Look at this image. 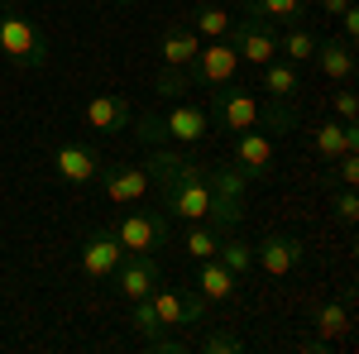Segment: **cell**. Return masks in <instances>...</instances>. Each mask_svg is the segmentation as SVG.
Returning a JSON list of instances; mask_svg holds the SVG:
<instances>
[{
	"label": "cell",
	"instance_id": "6da1fadb",
	"mask_svg": "<svg viewBox=\"0 0 359 354\" xmlns=\"http://www.w3.org/2000/svg\"><path fill=\"white\" fill-rule=\"evenodd\" d=\"M135 311H130V330H135L139 340H154V335H163V330H182V326H196V321H206V311H211V301L201 297H187V292H172V287H154L149 297L130 301Z\"/></svg>",
	"mask_w": 359,
	"mask_h": 354
},
{
	"label": "cell",
	"instance_id": "7a4b0ae2",
	"mask_svg": "<svg viewBox=\"0 0 359 354\" xmlns=\"http://www.w3.org/2000/svg\"><path fill=\"white\" fill-rule=\"evenodd\" d=\"M0 53L10 67H25V72H39L48 62V39L43 29L29 20L15 0H0Z\"/></svg>",
	"mask_w": 359,
	"mask_h": 354
},
{
	"label": "cell",
	"instance_id": "3957f363",
	"mask_svg": "<svg viewBox=\"0 0 359 354\" xmlns=\"http://www.w3.org/2000/svg\"><path fill=\"white\" fill-rule=\"evenodd\" d=\"M211 130L221 135H245V130H264V101H254V86H211Z\"/></svg>",
	"mask_w": 359,
	"mask_h": 354
},
{
	"label": "cell",
	"instance_id": "277c9868",
	"mask_svg": "<svg viewBox=\"0 0 359 354\" xmlns=\"http://www.w3.org/2000/svg\"><path fill=\"white\" fill-rule=\"evenodd\" d=\"M115 240L125 254H158L172 245V216L168 211H130L115 220Z\"/></svg>",
	"mask_w": 359,
	"mask_h": 354
},
{
	"label": "cell",
	"instance_id": "5b68a950",
	"mask_svg": "<svg viewBox=\"0 0 359 354\" xmlns=\"http://www.w3.org/2000/svg\"><path fill=\"white\" fill-rule=\"evenodd\" d=\"M235 72H240V53H235V43H230V39H206V43H201V53H196V62L187 67L192 91H211V86L235 82Z\"/></svg>",
	"mask_w": 359,
	"mask_h": 354
},
{
	"label": "cell",
	"instance_id": "8992f818",
	"mask_svg": "<svg viewBox=\"0 0 359 354\" xmlns=\"http://www.w3.org/2000/svg\"><path fill=\"white\" fill-rule=\"evenodd\" d=\"M278 25H269V20H259V15H240L235 25H230V43H235V53H240V62H249V67H264V62H273L278 57Z\"/></svg>",
	"mask_w": 359,
	"mask_h": 354
},
{
	"label": "cell",
	"instance_id": "52a82bcc",
	"mask_svg": "<svg viewBox=\"0 0 359 354\" xmlns=\"http://www.w3.org/2000/svg\"><path fill=\"white\" fill-rule=\"evenodd\" d=\"M111 278H115V287H120V297H125V301H139V297H149V292L163 282V268H158L154 254H125L120 268H115Z\"/></svg>",
	"mask_w": 359,
	"mask_h": 354
},
{
	"label": "cell",
	"instance_id": "ba28073f",
	"mask_svg": "<svg viewBox=\"0 0 359 354\" xmlns=\"http://www.w3.org/2000/svg\"><path fill=\"white\" fill-rule=\"evenodd\" d=\"M302 259H306V249H302L297 235H264V240L254 245V264L269 273V278H287Z\"/></svg>",
	"mask_w": 359,
	"mask_h": 354
},
{
	"label": "cell",
	"instance_id": "9c48e42d",
	"mask_svg": "<svg viewBox=\"0 0 359 354\" xmlns=\"http://www.w3.org/2000/svg\"><path fill=\"white\" fill-rule=\"evenodd\" d=\"M120 259H125V245L115 240V225H101V230L82 245V273L96 278V282H106V278L120 268Z\"/></svg>",
	"mask_w": 359,
	"mask_h": 354
},
{
	"label": "cell",
	"instance_id": "30bf717a",
	"mask_svg": "<svg viewBox=\"0 0 359 354\" xmlns=\"http://www.w3.org/2000/svg\"><path fill=\"white\" fill-rule=\"evenodd\" d=\"M235 168L245 172L249 182H264L273 172V139L269 130H245L235 135Z\"/></svg>",
	"mask_w": 359,
	"mask_h": 354
},
{
	"label": "cell",
	"instance_id": "8fae6325",
	"mask_svg": "<svg viewBox=\"0 0 359 354\" xmlns=\"http://www.w3.org/2000/svg\"><path fill=\"white\" fill-rule=\"evenodd\" d=\"M130 120H135V101H130V96L101 91V96L86 101V125H91L96 135H120V130H130Z\"/></svg>",
	"mask_w": 359,
	"mask_h": 354
},
{
	"label": "cell",
	"instance_id": "7c38bea8",
	"mask_svg": "<svg viewBox=\"0 0 359 354\" xmlns=\"http://www.w3.org/2000/svg\"><path fill=\"white\" fill-rule=\"evenodd\" d=\"M163 135L172 139V144H182V149H192V144H201V139L211 135V115H206V106L177 101V106L163 115Z\"/></svg>",
	"mask_w": 359,
	"mask_h": 354
},
{
	"label": "cell",
	"instance_id": "4fadbf2b",
	"mask_svg": "<svg viewBox=\"0 0 359 354\" xmlns=\"http://www.w3.org/2000/svg\"><path fill=\"white\" fill-rule=\"evenodd\" d=\"M53 168H57L62 182H77V187H82V182H96L106 163H101V154H96L91 144H57L53 149Z\"/></svg>",
	"mask_w": 359,
	"mask_h": 354
},
{
	"label": "cell",
	"instance_id": "5bb4252c",
	"mask_svg": "<svg viewBox=\"0 0 359 354\" xmlns=\"http://www.w3.org/2000/svg\"><path fill=\"white\" fill-rule=\"evenodd\" d=\"M201 34H196L187 20H177V25L163 29V39H158V53H163V67H192L196 53H201Z\"/></svg>",
	"mask_w": 359,
	"mask_h": 354
},
{
	"label": "cell",
	"instance_id": "9a60e30c",
	"mask_svg": "<svg viewBox=\"0 0 359 354\" xmlns=\"http://www.w3.org/2000/svg\"><path fill=\"white\" fill-rule=\"evenodd\" d=\"M96 182L106 187L111 206H135L139 196L149 191V172H144V168H101Z\"/></svg>",
	"mask_w": 359,
	"mask_h": 354
},
{
	"label": "cell",
	"instance_id": "2e32d148",
	"mask_svg": "<svg viewBox=\"0 0 359 354\" xmlns=\"http://www.w3.org/2000/svg\"><path fill=\"white\" fill-rule=\"evenodd\" d=\"M259 91H269V101H292V96L302 91V72H297V62H287V57L264 62V67H259Z\"/></svg>",
	"mask_w": 359,
	"mask_h": 354
},
{
	"label": "cell",
	"instance_id": "e0dca14e",
	"mask_svg": "<svg viewBox=\"0 0 359 354\" xmlns=\"http://www.w3.org/2000/svg\"><path fill=\"white\" fill-rule=\"evenodd\" d=\"M331 82H350L355 77V43L345 39H316V57H311Z\"/></svg>",
	"mask_w": 359,
	"mask_h": 354
},
{
	"label": "cell",
	"instance_id": "ac0fdd59",
	"mask_svg": "<svg viewBox=\"0 0 359 354\" xmlns=\"http://www.w3.org/2000/svg\"><path fill=\"white\" fill-rule=\"evenodd\" d=\"M196 292L216 306V301H230L235 292H240V278L225 268L221 259H201V268H196Z\"/></svg>",
	"mask_w": 359,
	"mask_h": 354
},
{
	"label": "cell",
	"instance_id": "d6986e66",
	"mask_svg": "<svg viewBox=\"0 0 359 354\" xmlns=\"http://www.w3.org/2000/svg\"><path fill=\"white\" fill-rule=\"evenodd\" d=\"M359 125H340V120H326L321 130H311V144H316V154L331 163V158H340V154H355V144H359V135H355Z\"/></svg>",
	"mask_w": 359,
	"mask_h": 354
},
{
	"label": "cell",
	"instance_id": "ffe728a7",
	"mask_svg": "<svg viewBox=\"0 0 359 354\" xmlns=\"http://www.w3.org/2000/svg\"><path fill=\"white\" fill-rule=\"evenodd\" d=\"M350 306H355V301L340 297V301H326V306L316 311V330H321V340H326V345L345 340V335L355 330V311H350Z\"/></svg>",
	"mask_w": 359,
	"mask_h": 354
},
{
	"label": "cell",
	"instance_id": "44dd1931",
	"mask_svg": "<svg viewBox=\"0 0 359 354\" xmlns=\"http://www.w3.org/2000/svg\"><path fill=\"white\" fill-rule=\"evenodd\" d=\"M216 259H221V264L235 273V278H249V273H254V245H249V240H240L235 230H230V235H221Z\"/></svg>",
	"mask_w": 359,
	"mask_h": 354
},
{
	"label": "cell",
	"instance_id": "7402d4cb",
	"mask_svg": "<svg viewBox=\"0 0 359 354\" xmlns=\"http://www.w3.org/2000/svg\"><path fill=\"white\" fill-rule=\"evenodd\" d=\"M278 57H287V62H311L316 57V34L302 25H287V34H278Z\"/></svg>",
	"mask_w": 359,
	"mask_h": 354
},
{
	"label": "cell",
	"instance_id": "603a6c76",
	"mask_svg": "<svg viewBox=\"0 0 359 354\" xmlns=\"http://www.w3.org/2000/svg\"><path fill=\"white\" fill-rule=\"evenodd\" d=\"M302 0H245V15H259L269 25H297L302 20Z\"/></svg>",
	"mask_w": 359,
	"mask_h": 354
},
{
	"label": "cell",
	"instance_id": "cb8c5ba5",
	"mask_svg": "<svg viewBox=\"0 0 359 354\" xmlns=\"http://www.w3.org/2000/svg\"><path fill=\"white\" fill-rule=\"evenodd\" d=\"M216 245H221V230H216L211 220H192L187 235H182V249L192 254L196 264H201V259H216Z\"/></svg>",
	"mask_w": 359,
	"mask_h": 354
},
{
	"label": "cell",
	"instance_id": "d4e9b609",
	"mask_svg": "<svg viewBox=\"0 0 359 354\" xmlns=\"http://www.w3.org/2000/svg\"><path fill=\"white\" fill-rule=\"evenodd\" d=\"M187 25H192L201 39H225V34H230V25H235V15H230V10H221V5H201L196 15H187Z\"/></svg>",
	"mask_w": 359,
	"mask_h": 354
},
{
	"label": "cell",
	"instance_id": "484cf974",
	"mask_svg": "<svg viewBox=\"0 0 359 354\" xmlns=\"http://www.w3.org/2000/svg\"><path fill=\"white\" fill-rule=\"evenodd\" d=\"M154 91H158V96H172V101H182V96L192 91V77H187V67H163V72L154 77Z\"/></svg>",
	"mask_w": 359,
	"mask_h": 354
},
{
	"label": "cell",
	"instance_id": "4316f807",
	"mask_svg": "<svg viewBox=\"0 0 359 354\" xmlns=\"http://www.w3.org/2000/svg\"><path fill=\"white\" fill-rule=\"evenodd\" d=\"M130 130H135L139 144H149V149L168 139V135H163V115H139V120H130Z\"/></svg>",
	"mask_w": 359,
	"mask_h": 354
},
{
	"label": "cell",
	"instance_id": "83f0119b",
	"mask_svg": "<svg viewBox=\"0 0 359 354\" xmlns=\"http://www.w3.org/2000/svg\"><path fill=\"white\" fill-rule=\"evenodd\" d=\"M201 350H206V354H240V350H245V340H240L235 330H211V335L201 340Z\"/></svg>",
	"mask_w": 359,
	"mask_h": 354
},
{
	"label": "cell",
	"instance_id": "f1b7e54d",
	"mask_svg": "<svg viewBox=\"0 0 359 354\" xmlns=\"http://www.w3.org/2000/svg\"><path fill=\"white\" fill-rule=\"evenodd\" d=\"M326 177H335L340 187H355V182H359V158H355V154H340V158H331V172H326Z\"/></svg>",
	"mask_w": 359,
	"mask_h": 354
},
{
	"label": "cell",
	"instance_id": "f546056e",
	"mask_svg": "<svg viewBox=\"0 0 359 354\" xmlns=\"http://www.w3.org/2000/svg\"><path fill=\"white\" fill-rule=\"evenodd\" d=\"M335 115H340V125H359V101H355V91H340V96H335Z\"/></svg>",
	"mask_w": 359,
	"mask_h": 354
},
{
	"label": "cell",
	"instance_id": "4dcf8cb0",
	"mask_svg": "<svg viewBox=\"0 0 359 354\" xmlns=\"http://www.w3.org/2000/svg\"><path fill=\"white\" fill-rule=\"evenodd\" d=\"M335 216L345 220V225H350V220L359 216V201H355V187H345V191H335Z\"/></svg>",
	"mask_w": 359,
	"mask_h": 354
},
{
	"label": "cell",
	"instance_id": "1f68e13d",
	"mask_svg": "<svg viewBox=\"0 0 359 354\" xmlns=\"http://www.w3.org/2000/svg\"><path fill=\"white\" fill-rule=\"evenodd\" d=\"M335 20H340V39H345V43H355V39H359V5H350V10H345V15H335Z\"/></svg>",
	"mask_w": 359,
	"mask_h": 354
},
{
	"label": "cell",
	"instance_id": "d6a6232c",
	"mask_svg": "<svg viewBox=\"0 0 359 354\" xmlns=\"http://www.w3.org/2000/svg\"><path fill=\"white\" fill-rule=\"evenodd\" d=\"M316 5H321V15H326V20H335V15H345L355 0H316Z\"/></svg>",
	"mask_w": 359,
	"mask_h": 354
},
{
	"label": "cell",
	"instance_id": "836d02e7",
	"mask_svg": "<svg viewBox=\"0 0 359 354\" xmlns=\"http://www.w3.org/2000/svg\"><path fill=\"white\" fill-rule=\"evenodd\" d=\"M120 5H135V0H120Z\"/></svg>",
	"mask_w": 359,
	"mask_h": 354
}]
</instances>
